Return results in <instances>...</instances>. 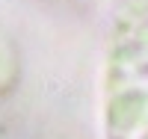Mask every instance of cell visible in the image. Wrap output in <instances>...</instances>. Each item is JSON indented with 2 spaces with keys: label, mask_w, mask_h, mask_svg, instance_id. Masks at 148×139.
<instances>
[{
  "label": "cell",
  "mask_w": 148,
  "mask_h": 139,
  "mask_svg": "<svg viewBox=\"0 0 148 139\" xmlns=\"http://www.w3.org/2000/svg\"><path fill=\"white\" fill-rule=\"evenodd\" d=\"M139 18L142 21H133L110 53V139H148V18Z\"/></svg>",
  "instance_id": "6da1fadb"
}]
</instances>
